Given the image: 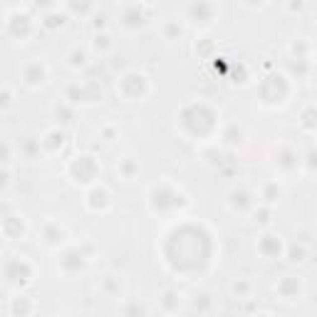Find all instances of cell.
<instances>
[{"label": "cell", "mask_w": 317, "mask_h": 317, "mask_svg": "<svg viewBox=\"0 0 317 317\" xmlns=\"http://www.w3.org/2000/svg\"><path fill=\"white\" fill-rule=\"evenodd\" d=\"M13 107V94H10V87L5 85V94H3V112H8Z\"/></svg>", "instance_id": "cell-1"}]
</instances>
